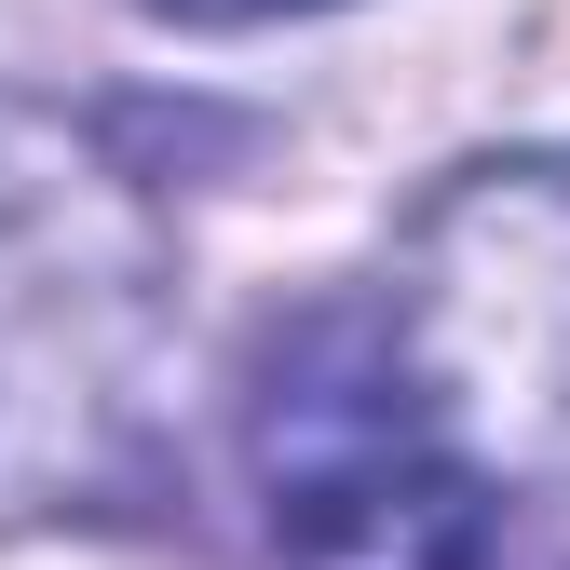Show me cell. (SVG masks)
Returning a JSON list of instances; mask_svg holds the SVG:
<instances>
[{
	"label": "cell",
	"instance_id": "obj_1",
	"mask_svg": "<svg viewBox=\"0 0 570 570\" xmlns=\"http://www.w3.org/2000/svg\"><path fill=\"white\" fill-rule=\"evenodd\" d=\"M177 245L68 109L0 96V517H122L164 489Z\"/></svg>",
	"mask_w": 570,
	"mask_h": 570
},
{
	"label": "cell",
	"instance_id": "obj_2",
	"mask_svg": "<svg viewBox=\"0 0 570 570\" xmlns=\"http://www.w3.org/2000/svg\"><path fill=\"white\" fill-rule=\"evenodd\" d=\"M245 475L285 570H489V475L394 299H299L245 353Z\"/></svg>",
	"mask_w": 570,
	"mask_h": 570
},
{
	"label": "cell",
	"instance_id": "obj_3",
	"mask_svg": "<svg viewBox=\"0 0 570 570\" xmlns=\"http://www.w3.org/2000/svg\"><path fill=\"white\" fill-rule=\"evenodd\" d=\"M407 353L503 462H570V164H475L407 245Z\"/></svg>",
	"mask_w": 570,
	"mask_h": 570
},
{
	"label": "cell",
	"instance_id": "obj_4",
	"mask_svg": "<svg viewBox=\"0 0 570 570\" xmlns=\"http://www.w3.org/2000/svg\"><path fill=\"white\" fill-rule=\"evenodd\" d=\"M177 28H258V14H326V0H150Z\"/></svg>",
	"mask_w": 570,
	"mask_h": 570
}]
</instances>
